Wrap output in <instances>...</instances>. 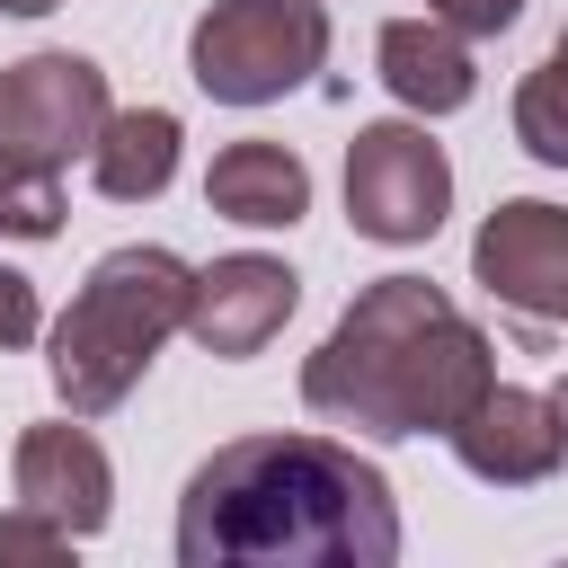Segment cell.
<instances>
[{"mask_svg": "<svg viewBox=\"0 0 568 568\" xmlns=\"http://www.w3.org/2000/svg\"><path fill=\"white\" fill-rule=\"evenodd\" d=\"M399 497L373 453L320 426L213 444L178 488V568H390Z\"/></svg>", "mask_w": 568, "mask_h": 568, "instance_id": "obj_1", "label": "cell"}, {"mask_svg": "<svg viewBox=\"0 0 568 568\" xmlns=\"http://www.w3.org/2000/svg\"><path fill=\"white\" fill-rule=\"evenodd\" d=\"M497 390V337L426 275H373L302 355V408L337 435H453Z\"/></svg>", "mask_w": 568, "mask_h": 568, "instance_id": "obj_2", "label": "cell"}, {"mask_svg": "<svg viewBox=\"0 0 568 568\" xmlns=\"http://www.w3.org/2000/svg\"><path fill=\"white\" fill-rule=\"evenodd\" d=\"M186 293H195V266L160 240H124L106 248L80 293L62 302V320L44 328V373H53V399L71 417H115L133 399V382L151 373V355L186 328Z\"/></svg>", "mask_w": 568, "mask_h": 568, "instance_id": "obj_3", "label": "cell"}, {"mask_svg": "<svg viewBox=\"0 0 568 568\" xmlns=\"http://www.w3.org/2000/svg\"><path fill=\"white\" fill-rule=\"evenodd\" d=\"M328 62V0H213L186 27V71L213 106H275Z\"/></svg>", "mask_w": 568, "mask_h": 568, "instance_id": "obj_4", "label": "cell"}, {"mask_svg": "<svg viewBox=\"0 0 568 568\" xmlns=\"http://www.w3.org/2000/svg\"><path fill=\"white\" fill-rule=\"evenodd\" d=\"M453 213V160L426 133V115L355 124L346 142V222L382 248H426Z\"/></svg>", "mask_w": 568, "mask_h": 568, "instance_id": "obj_5", "label": "cell"}, {"mask_svg": "<svg viewBox=\"0 0 568 568\" xmlns=\"http://www.w3.org/2000/svg\"><path fill=\"white\" fill-rule=\"evenodd\" d=\"M115 98H106V71L71 44H44V53H18L0 62V151L9 160H44V169H71L98 151Z\"/></svg>", "mask_w": 568, "mask_h": 568, "instance_id": "obj_6", "label": "cell"}, {"mask_svg": "<svg viewBox=\"0 0 568 568\" xmlns=\"http://www.w3.org/2000/svg\"><path fill=\"white\" fill-rule=\"evenodd\" d=\"M470 284L524 328H568V204L506 195L470 231Z\"/></svg>", "mask_w": 568, "mask_h": 568, "instance_id": "obj_7", "label": "cell"}, {"mask_svg": "<svg viewBox=\"0 0 568 568\" xmlns=\"http://www.w3.org/2000/svg\"><path fill=\"white\" fill-rule=\"evenodd\" d=\"M293 302H302V275H293L284 257H266V248H231V257L195 266L186 337H195L204 355H222V364H248V355H266V346L284 337Z\"/></svg>", "mask_w": 568, "mask_h": 568, "instance_id": "obj_8", "label": "cell"}, {"mask_svg": "<svg viewBox=\"0 0 568 568\" xmlns=\"http://www.w3.org/2000/svg\"><path fill=\"white\" fill-rule=\"evenodd\" d=\"M444 444H453V462H462L479 488H541V479L568 462L559 399H550V390H524V382H497Z\"/></svg>", "mask_w": 568, "mask_h": 568, "instance_id": "obj_9", "label": "cell"}, {"mask_svg": "<svg viewBox=\"0 0 568 568\" xmlns=\"http://www.w3.org/2000/svg\"><path fill=\"white\" fill-rule=\"evenodd\" d=\"M9 488H18V506H44V515H53V524H71L80 541H89V532H106V515H115V462H106V444H98L80 417L18 426Z\"/></svg>", "mask_w": 568, "mask_h": 568, "instance_id": "obj_10", "label": "cell"}, {"mask_svg": "<svg viewBox=\"0 0 568 568\" xmlns=\"http://www.w3.org/2000/svg\"><path fill=\"white\" fill-rule=\"evenodd\" d=\"M373 62H382V89L408 106V115H462L470 98H479V62H470V36L462 27H444L435 9L426 18H390L382 36H373Z\"/></svg>", "mask_w": 568, "mask_h": 568, "instance_id": "obj_11", "label": "cell"}, {"mask_svg": "<svg viewBox=\"0 0 568 568\" xmlns=\"http://www.w3.org/2000/svg\"><path fill=\"white\" fill-rule=\"evenodd\" d=\"M204 204L240 231H293L311 213V160L293 142H222L204 169Z\"/></svg>", "mask_w": 568, "mask_h": 568, "instance_id": "obj_12", "label": "cell"}, {"mask_svg": "<svg viewBox=\"0 0 568 568\" xmlns=\"http://www.w3.org/2000/svg\"><path fill=\"white\" fill-rule=\"evenodd\" d=\"M178 151H186V124L169 106H115L98 151H89V186L106 204H151V195H169Z\"/></svg>", "mask_w": 568, "mask_h": 568, "instance_id": "obj_13", "label": "cell"}, {"mask_svg": "<svg viewBox=\"0 0 568 568\" xmlns=\"http://www.w3.org/2000/svg\"><path fill=\"white\" fill-rule=\"evenodd\" d=\"M515 142L541 160V169H568V71L559 62H532L524 80H515Z\"/></svg>", "mask_w": 568, "mask_h": 568, "instance_id": "obj_14", "label": "cell"}, {"mask_svg": "<svg viewBox=\"0 0 568 568\" xmlns=\"http://www.w3.org/2000/svg\"><path fill=\"white\" fill-rule=\"evenodd\" d=\"M62 213H71V204H62V169L0 151V240H53Z\"/></svg>", "mask_w": 568, "mask_h": 568, "instance_id": "obj_15", "label": "cell"}, {"mask_svg": "<svg viewBox=\"0 0 568 568\" xmlns=\"http://www.w3.org/2000/svg\"><path fill=\"white\" fill-rule=\"evenodd\" d=\"M71 541H80V532L53 524L44 506H9V515H0V559H62Z\"/></svg>", "mask_w": 568, "mask_h": 568, "instance_id": "obj_16", "label": "cell"}, {"mask_svg": "<svg viewBox=\"0 0 568 568\" xmlns=\"http://www.w3.org/2000/svg\"><path fill=\"white\" fill-rule=\"evenodd\" d=\"M36 337H44V302H36V284L18 266H0V355H18Z\"/></svg>", "mask_w": 568, "mask_h": 568, "instance_id": "obj_17", "label": "cell"}, {"mask_svg": "<svg viewBox=\"0 0 568 568\" xmlns=\"http://www.w3.org/2000/svg\"><path fill=\"white\" fill-rule=\"evenodd\" d=\"M426 9H435L444 27H462L470 44H479V36H506V27L524 18V0H426Z\"/></svg>", "mask_w": 568, "mask_h": 568, "instance_id": "obj_18", "label": "cell"}, {"mask_svg": "<svg viewBox=\"0 0 568 568\" xmlns=\"http://www.w3.org/2000/svg\"><path fill=\"white\" fill-rule=\"evenodd\" d=\"M44 9H62V0H0V18H44Z\"/></svg>", "mask_w": 568, "mask_h": 568, "instance_id": "obj_19", "label": "cell"}, {"mask_svg": "<svg viewBox=\"0 0 568 568\" xmlns=\"http://www.w3.org/2000/svg\"><path fill=\"white\" fill-rule=\"evenodd\" d=\"M550 399H559V435H568V373H559V382H550Z\"/></svg>", "mask_w": 568, "mask_h": 568, "instance_id": "obj_20", "label": "cell"}, {"mask_svg": "<svg viewBox=\"0 0 568 568\" xmlns=\"http://www.w3.org/2000/svg\"><path fill=\"white\" fill-rule=\"evenodd\" d=\"M550 62H559V71H568V27H559V44H550Z\"/></svg>", "mask_w": 568, "mask_h": 568, "instance_id": "obj_21", "label": "cell"}]
</instances>
